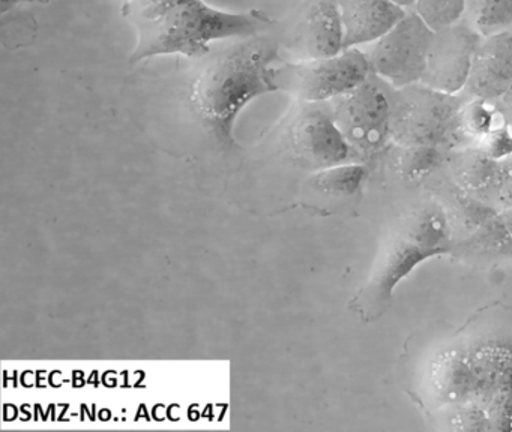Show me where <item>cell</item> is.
Listing matches in <instances>:
<instances>
[{
	"instance_id": "obj_1",
	"label": "cell",
	"mask_w": 512,
	"mask_h": 432,
	"mask_svg": "<svg viewBox=\"0 0 512 432\" xmlns=\"http://www.w3.org/2000/svg\"><path fill=\"white\" fill-rule=\"evenodd\" d=\"M280 60L278 42L256 35L217 51L197 69L185 90V107L215 152L239 149L236 120L254 99L277 92L272 66Z\"/></svg>"
},
{
	"instance_id": "obj_2",
	"label": "cell",
	"mask_w": 512,
	"mask_h": 432,
	"mask_svg": "<svg viewBox=\"0 0 512 432\" xmlns=\"http://www.w3.org/2000/svg\"><path fill=\"white\" fill-rule=\"evenodd\" d=\"M454 249L448 210L437 201H422L404 210L389 228L367 282L350 300L364 323L379 320L392 303L397 285L422 261Z\"/></svg>"
},
{
	"instance_id": "obj_3",
	"label": "cell",
	"mask_w": 512,
	"mask_h": 432,
	"mask_svg": "<svg viewBox=\"0 0 512 432\" xmlns=\"http://www.w3.org/2000/svg\"><path fill=\"white\" fill-rule=\"evenodd\" d=\"M134 24L139 38L130 57L131 63L167 54L199 59L211 53L212 42L251 38L271 26L272 20L259 9L227 12L203 0H191L176 6L158 20L136 21Z\"/></svg>"
},
{
	"instance_id": "obj_4",
	"label": "cell",
	"mask_w": 512,
	"mask_h": 432,
	"mask_svg": "<svg viewBox=\"0 0 512 432\" xmlns=\"http://www.w3.org/2000/svg\"><path fill=\"white\" fill-rule=\"evenodd\" d=\"M272 144L278 161L305 177L323 168L358 162L329 102L296 101L275 128Z\"/></svg>"
},
{
	"instance_id": "obj_5",
	"label": "cell",
	"mask_w": 512,
	"mask_h": 432,
	"mask_svg": "<svg viewBox=\"0 0 512 432\" xmlns=\"http://www.w3.org/2000/svg\"><path fill=\"white\" fill-rule=\"evenodd\" d=\"M463 93L439 92L424 84L395 90L392 108V143L406 147L449 150L467 143L463 131Z\"/></svg>"
},
{
	"instance_id": "obj_6",
	"label": "cell",
	"mask_w": 512,
	"mask_h": 432,
	"mask_svg": "<svg viewBox=\"0 0 512 432\" xmlns=\"http://www.w3.org/2000/svg\"><path fill=\"white\" fill-rule=\"evenodd\" d=\"M394 92L382 78L371 74L352 92L329 101L338 128L362 164L382 156L392 144Z\"/></svg>"
},
{
	"instance_id": "obj_7",
	"label": "cell",
	"mask_w": 512,
	"mask_h": 432,
	"mask_svg": "<svg viewBox=\"0 0 512 432\" xmlns=\"http://www.w3.org/2000/svg\"><path fill=\"white\" fill-rule=\"evenodd\" d=\"M370 60L364 48H349L319 60H295L272 66V80L296 101L329 102L352 92L370 78Z\"/></svg>"
},
{
	"instance_id": "obj_8",
	"label": "cell",
	"mask_w": 512,
	"mask_h": 432,
	"mask_svg": "<svg viewBox=\"0 0 512 432\" xmlns=\"http://www.w3.org/2000/svg\"><path fill=\"white\" fill-rule=\"evenodd\" d=\"M433 36L434 30L410 9L385 36L370 45L367 54L371 72L395 90L421 83Z\"/></svg>"
},
{
	"instance_id": "obj_9",
	"label": "cell",
	"mask_w": 512,
	"mask_h": 432,
	"mask_svg": "<svg viewBox=\"0 0 512 432\" xmlns=\"http://www.w3.org/2000/svg\"><path fill=\"white\" fill-rule=\"evenodd\" d=\"M484 36L464 18L434 32L421 84L443 93H463Z\"/></svg>"
},
{
	"instance_id": "obj_10",
	"label": "cell",
	"mask_w": 512,
	"mask_h": 432,
	"mask_svg": "<svg viewBox=\"0 0 512 432\" xmlns=\"http://www.w3.org/2000/svg\"><path fill=\"white\" fill-rule=\"evenodd\" d=\"M296 60H319L344 50V29L337 0H304L287 35Z\"/></svg>"
},
{
	"instance_id": "obj_11",
	"label": "cell",
	"mask_w": 512,
	"mask_h": 432,
	"mask_svg": "<svg viewBox=\"0 0 512 432\" xmlns=\"http://www.w3.org/2000/svg\"><path fill=\"white\" fill-rule=\"evenodd\" d=\"M512 84V30L485 36L470 69L463 95L497 102Z\"/></svg>"
},
{
	"instance_id": "obj_12",
	"label": "cell",
	"mask_w": 512,
	"mask_h": 432,
	"mask_svg": "<svg viewBox=\"0 0 512 432\" xmlns=\"http://www.w3.org/2000/svg\"><path fill=\"white\" fill-rule=\"evenodd\" d=\"M344 29V50L374 44L385 36L407 9L391 0H337Z\"/></svg>"
},
{
	"instance_id": "obj_13",
	"label": "cell",
	"mask_w": 512,
	"mask_h": 432,
	"mask_svg": "<svg viewBox=\"0 0 512 432\" xmlns=\"http://www.w3.org/2000/svg\"><path fill=\"white\" fill-rule=\"evenodd\" d=\"M368 177L367 165L347 162L308 174L301 183L305 200H346L361 191Z\"/></svg>"
},
{
	"instance_id": "obj_14",
	"label": "cell",
	"mask_w": 512,
	"mask_h": 432,
	"mask_svg": "<svg viewBox=\"0 0 512 432\" xmlns=\"http://www.w3.org/2000/svg\"><path fill=\"white\" fill-rule=\"evenodd\" d=\"M386 152L392 156L395 171L407 182H421L437 168H442L448 158V153L437 147H406L392 143Z\"/></svg>"
},
{
	"instance_id": "obj_15",
	"label": "cell",
	"mask_w": 512,
	"mask_h": 432,
	"mask_svg": "<svg viewBox=\"0 0 512 432\" xmlns=\"http://www.w3.org/2000/svg\"><path fill=\"white\" fill-rule=\"evenodd\" d=\"M463 131L469 141L485 143L488 138L508 128L497 102L469 99L461 114Z\"/></svg>"
},
{
	"instance_id": "obj_16",
	"label": "cell",
	"mask_w": 512,
	"mask_h": 432,
	"mask_svg": "<svg viewBox=\"0 0 512 432\" xmlns=\"http://www.w3.org/2000/svg\"><path fill=\"white\" fill-rule=\"evenodd\" d=\"M464 18L484 38L512 30V0H467Z\"/></svg>"
},
{
	"instance_id": "obj_17",
	"label": "cell",
	"mask_w": 512,
	"mask_h": 432,
	"mask_svg": "<svg viewBox=\"0 0 512 432\" xmlns=\"http://www.w3.org/2000/svg\"><path fill=\"white\" fill-rule=\"evenodd\" d=\"M467 0H416L413 11L434 30L445 29L466 17Z\"/></svg>"
},
{
	"instance_id": "obj_18",
	"label": "cell",
	"mask_w": 512,
	"mask_h": 432,
	"mask_svg": "<svg viewBox=\"0 0 512 432\" xmlns=\"http://www.w3.org/2000/svg\"><path fill=\"white\" fill-rule=\"evenodd\" d=\"M191 0H127L122 12L125 17H130L133 23L136 21H154Z\"/></svg>"
},
{
	"instance_id": "obj_19",
	"label": "cell",
	"mask_w": 512,
	"mask_h": 432,
	"mask_svg": "<svg viewBox=\"0 0 512 432\" xmlns=\"http://www.w3.org/2000/svg\"><path fill=\"white\" fill-rule=\"evenodd\" d=\"M497 107H499L500 113L505 117L506 125L512 129V84L509 89L503 93L502 98L497 101Z\"/></svg>"
},
{
	"instance_id": "obj_20",
	"label": "cell",
	"mask_w": 512,
	"mask_h": 432,
	"mask_svg": "<svg viewBox=\"0 0 512 432\" xmlns=\"http://www.w3.org/2000/svg\"><path fill=\"white\" fill-rule=\"evenodd\" d=\"M52 0H0L2 3V15L8 14L11 9H16L17 6L26 5V3H41V5H47Z\"/></svg>"
},
{
	"instance_id": "obj_21",
	"label": "cell",
	"mask_w": 512,
	"mask_h": 432,
	"mask_svg": "<svg viewBox=\"0 0 512 432\" xmlns=\"http://www.w3.org/2000/svg\"><path fill=\"white\" fill-rule=\"evenodd\" d=\"M499 216L500 219H502L503 225H505L506 231H508L509 237H511L512 240V207L503 209Z\"/></svg>"
},
{
	"instance_id": "obj_22",
	"label": "cell",
	"mask_w": 512,
	"mask_h": 432,
	"mask_svg": "<svg viewBox=\"0 0 512 432\" xmlns=\"http://www.w3.org/2000/svg\"><path fill=\"white\" fill-rule=\"evenodd\" d=\"M391 2H394L395 5L401 6V8L410 11V9H413V6H415L416 0H391Z\"/></svg>"
}]
</instances>
